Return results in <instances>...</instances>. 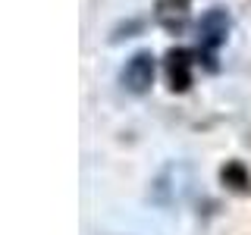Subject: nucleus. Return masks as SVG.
I'll return each mask as SVG.
<instances>
[{"mask_svg": "<svg viewBox=\"0 0 251 235\" xmlns=\"http://www.w3.org/2000/svg\"><path fill=\"white\" fill-rule=\"evenodd\" d=\"M226 31H229V16L223 10H210L201 19V44L207 50H214V47H220L226 41Z\"/></svg>", "mask_w": 251, "mask_h": 235, "instance_id": "obj_2", "label": "nucleus"}, {"mask_svg": "<svg viewBox=\"0 0 251 235\" xmlns=\"http://www.w3.org/2000/svg\"><path fill=\"white\" fill-rule=\"evenodd\" d=\"M151 82H154V57L148 50H138L123 69V85L132 94H145L151 88Z\"/></svg>", "mask_w": 251, "mask_h": 235, "instance_id": "obj_1", "label": "nucleus"}, {"mask_svg": "<svg viewBox=\"0 0 251 235\" xmlns=\"http://www.w3.org/2000/svg\"><path fill=\"white\" fill-rule=\"evenodd\" d=\"M170 82L173 88H188V82H192V75H188V57L182 50L179 53H170Z\"/></svg>", "mask_w": 251, "mask_h": 235, "instance_id": "obj_3", "label": "nucleus"}]
</instances>
